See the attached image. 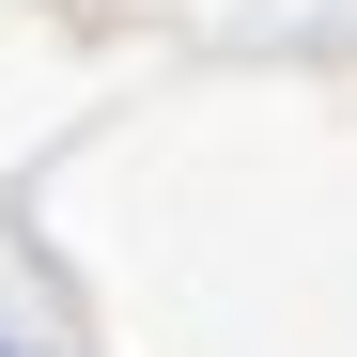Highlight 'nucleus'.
<instances>
[{"label":"nucleus","instance_id":"nucleus-1","mask_svg":"<svg viewBox=\"0 0 357 357\" xmlns=\"http://www.w3.org/2000/svg\"><path fill=\"white\" fill-rule=\"evenodd\" d=\"M0 357H16V342H0Z\"/></svg>","mask_w":357,"mask_h":357}]
</instances>
